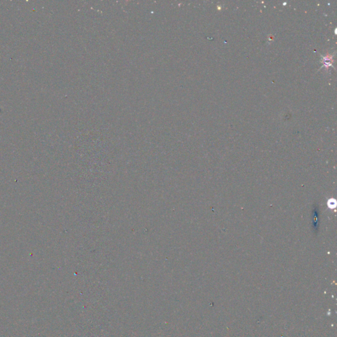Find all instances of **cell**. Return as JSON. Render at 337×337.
<instances>
[{
    "label": "cell",
    "instance_id": "6da1fadb",
    "mask_svg": "<svg viewBox=\"0 0 337 337\" xmlns=\"http://www.w3.org/2000/svg\"><path fill=\"white\" fill-rule=\"evenodd\" d=\"M321 57H323V64H324V65L326 67H328L329 66H332V63H331L332 57H323V56Z\"/></svg>",
    "mask_w": 337,
    "mask_h": 337
}]
</instances>
